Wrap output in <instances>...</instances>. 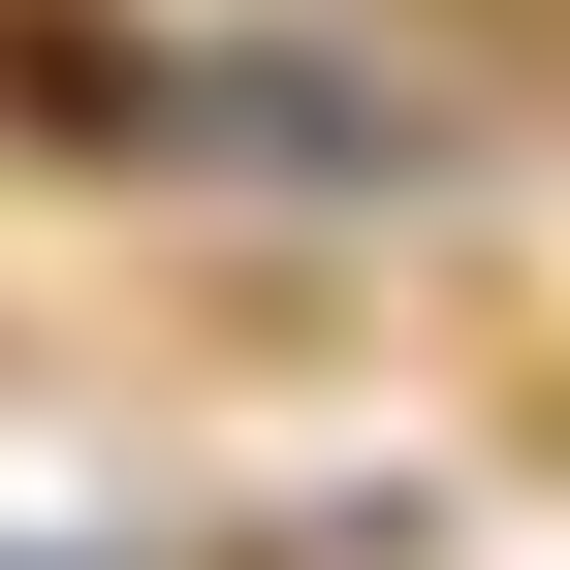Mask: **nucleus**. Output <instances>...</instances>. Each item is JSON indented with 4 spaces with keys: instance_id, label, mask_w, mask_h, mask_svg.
I'll list each match as a JSON object with an SVG mask.
<instances>
[{
    "instance_id": "nucleus-1",
    "label": "nucleus",
    "mask_w": 570,
    "mask_h": 570,
    "mask_svg": "<svg viewBox=\"0 0 570 570\" xmlns=\"http://www.w3.org/2000/svg\"><path fill=\"white\" fill-rule=\"evenodd\" d=\"M0 127H32V159H223V96H190L159 32H63V0H0Z\"/></svg>"
}]
</instances>
